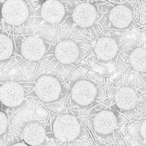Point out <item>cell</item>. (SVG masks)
I'll list each match as a JSON object with an SVG mask.
<instances>
[{"mask_svg": "<svg viewBox=\"0 0 146 146\" xmlns=\"http://www.w3.org/2000/svg\"><path fill=\"white\" fill-rule=\"evenodd\" d=\"M1 121V135L3 134L7 130L8 125V121L7 116L2 112H0Z\"/></svg>", "mask_w": 146, "mask_h": 146, "instance_id": "17", "label": "cell"}, {"mask_svg": "<svg viewBox=\"0 0 146 146\" xmlns=\"http://www.w3.org/2000/svg\"><path fill=\"white\" fill-rule=\"evenodd\" d=\"M12 146H28L26 144H25L24 143H17L16 144H15V145H13Z\"/></svg>", "mask_w": 146, "mask_h": 146, "instance_id": "19", "label": "cell"}, {"mask_svg": "<svg viewBox=\"0 0 146 146\" xmlns=\"http://www.w3.org/2000/svg\"><path fill=\"white\" fill-rule=\"evenodd\" d=\"M1 38V55L0 60H5L10 58L13 51V44L10 38L4 34L0 35Z\"/></svg>", "mask_w": 146, "mask_h": 146, "instance_id": "16", "label": "cell"}, {"mask_svg": "<svg viewBox=\"0 0 146 146\" xmlns=\"http://www.w3.org/2000/svg\"><path fill=\"white\" fill-rule=\"evenodd\" d=\"M114 100L118 108L124 110H129L135 107L138 96L133 89L129 87H123L116 92Z\"/></svg>", "mask_w": 146, "mask_h": 146, "instance_id": "13", "label": "cell"}, {"mask_svg": "<svg viewBox=\"0 0 146 146\" xmlns=\"http://www.w3.org/2000/svg\"><path fill=\"white\" fill-rule=\"evenodd\" d=\"M93 125L94 129L99 133L104 135L110 134L116 129L117 118L113 112L102 111L95 116Z\"/></svg>", "mask_w": 146, "mask_h": 146, "instance_id": "9", "label": "cell"}, {"mask_svg": "<svg viewBox=\"0 0 146 146\" xmlns=\"http://www.w3.org/2000/svg\"><path fill=\"white\" fill-rule=\"evenodd\" d=\"M97 94L95 85L90 81L80 80L77 81L71 90V97L78 105L88 106L94 102Z\"/></svg>", "mask_w": 146, "mask_h": 146, "instance_id": "5", "label": "cell"}, {"mask_svg": "<svg viewBox=\"0 0 146 146\" xmlns=\"http://www.w3.org/2000/svg\"><path fill=\"white\" fill-rule=\"evenodd\" d=\"M1 13L5 22L13 26H19L23 24L29 16L27 5L21 0L6 1L3 6Z\"/></svg>", "mask_w": 146, "mask_h": 146, "instance_id": "2", "label": "cell"}, {"mask_svg": "<svg viewBox=\"0 0 146 146\" xmlns=\"http://www.w3.org/2000/svg\"><path fill=\"white\" fill-rule=\"evenodd\" d=\"M140 133L142 137L146 141V119L142 123L140 127Z\"/></svg>", "mask_w": 146, "mask_h": 146, "instance_id": "18", "label": "cell"}, {"mask_svg": "<svg viewBox=\"0 0 146 146\" xmlns=\"http://www.w3.org/2000/svg\"><path fill=\"white\" fill-rule=\"evenodd\" d=\"M94 51L98 59L109 61L116 56L119 51V47L114 39L104 37L99 39L96 42Z\"/></svg>", "mask_w": 146, "mask_h": 146, "instance_id": "12", "label": "cell"}, {"mask_svg": "<svg viewBox=\"0 0 146 146\" xmlns=\"http://www.w3.org/2000/svg\"><path fill=\"white\" fill-rule=\"evenodd\" d=\"M54 136L60 142H72L80 134L81 125L75 116L64 114L58 116L53 125Z\"/></svg>", "mask_w": 146, "mask_h": 146, "instance_id": "1", "label": "cell"}, {"mask_svg": "<svg viewBox=\"0 0 146 146\" xmlns=\"http://www.w3.org/2000/svg\"><path fill=\"white\" fill-rule=\"evenodd\" d=\"M25 92L23 87L17 82L7 81L0 88V100L5 106L16 107L25 100Z\"/></svg>", "mask_w": 146, "mask_h": 146, "instance_id": "4", "label": "cell"}, {"mask_svg": "<svg viewBox=\"0 0 146 146\" xmlns=\"http://www.w3.org/2000/svg\"><path fill=\"white\" fill-rule=\"evenodd\" d=\"M133 18V13L131 9L123 5H116L109 13L110 22L114 27L120 29L129 26Z\"/></svg>", "mask_w": 146, "mask_h": 146, "instance_id": "11", "label": "cell"}, {"mask_svg": "<svg viewBox=\"0 0 146 146\" xmlns=\"http://www.w3.org/2000/svg\"><path fill=\"white\" fill-rule=\"evenodd\" d=\"M129 62L133 69L139 72H146V48L139 47L131 52Z\"/></svg>", "mask_w": 146, "mask_h": 146, "instance_id": "15", "label": "cell"}, {"mask_svg": "<svg viewBox=\"0 0 146 146\" xmlns=\"http://www.w3.org/2000/svg\"><path fill=\"white\" fill-rule=\"evenodd\" d=\"M21 53L29 60H40L46 53L44 41L38 35L31 36L25 39L21 45Z\"/></svg>", "mask_w": 146, "mask_h": 146, "instance_id": "6", "label": "cell"}, {"mask_svg": "<svg viewBox=\"0 0 146 146\" xmlns=\"http://www.w3.org/2000/svg\"><path fill=\"white\" fill-rule=\"evenodd\" d=\"M65 14L64 6L58 1L48 0L44 3L41 7V15L42 19L50 24L60 22Z\"/></svg>", "mask_w": 146, "mask_h": 146, "instance_id": "10", "label": "cell"}, {"mask_svg": "<svg viewBox=\"0 0 146 146\" xmlns=\"http://www.w3.org/2000/svg\"><path fill=\"white\" fill-rule=\"evenodd\" d=\"M22 136L25 142L29 145L37 146L45 141L46 132L40 124L31 123L24 128Z\"/></svg>", "mask_w": 146, "mask_h": 146, "instance_id": "14", "label": "cell"}, {"mask_svg": "<svg viewBox=\"0 0 146 146\" xmlns=\"http://www.w3.org/2000/svg\"><path fill=\"white\" fill-rule=\"evenodd\" d=\"M35 91L40 100L44 102H50L59 98L61 93V85L55 78L43 76L37 81Z\"/></svg>", "mask_w": 146, "mask_h": 146, "instance_id": "3", "label": "cell"}, {"mask_svg": "<svg viewBox=\"0 0 146 146\" xmlns=\"http://www.w3.org/2000/svg\"><path fill=\"white\" fill-rule=\"evenodd\" d=\"M79 55V48L76 43L72 40H62L55 47V57L63 64L72 63L77 60Z\"/></svg>", "mask_w": 146, "mask_h": 146, "instance_id": "8", "label": "cell"}, {"mask_svg": "<svg viewBox=\"0 0 146 146\" xmlns=\"http://www.w3.org/2000/svg\"><path fill=\"white\" fill-rule=\"evenodd\" d=\"M97 11L92 4L82 3L76 6L72 14L73 21L81 28L90 27L97 20Z\"/></svg>", "mask_w": 146, "mask_h": 146, "instance_id": "7", "label": "cell"}]
</instances>
